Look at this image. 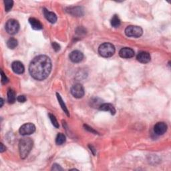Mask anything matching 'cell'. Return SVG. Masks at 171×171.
Instances as JSON below:
<instances>
[{
    "mask_svg": "<svg viewBox=\"0 0 171 171\" xmlns=\"http://www.w3.org/2000/svg\"><path fill=\"white\" fill-rule=\"evenodd\" d=\"M51 70V61L49 57L40 55L36 57L32 61L29 67L30 75L37 80H44L50 74Z\"/></svg>",
    "mask_w": 171,
    "mask_h": 171,
    "instance_id": "cell-1",
    "label": "cell"
},
{
    "mask_svg": "<svg viewBox=\"0 0 171 171\" xmlns=\"http://www.w3.org/2000/svg\"><path fill=\"white\" fill-rule=\"evenodd\" d=\"M33 147V140L30 138L22 139L19 142V151L22 159H26L30 154Z\"/></svg>",
    "mask_w": 171,
    "mask_h": 171,
    "instance_id": "cell-2",
    "label": "cell"
},
{
    "mask_svg": "<svg viewBox=\"0 0 171 171\" xmlns=\"http://www.w3.org/2000/svg\"><path fill=\"white\" fill-rule=\"evenodd\" d=\"M98 52L104 58H110L115 53V47L110 43H104L99 47Z\"/></svg>",
    "mask_w": 171,
    "mask_h": 171,
    "instance_id": "cell-3",
    "label": "cell"
},
{
    "mask_svg": "<svg viewBox=\"0 0 171 171\" xmlns=\"http://www.w3.org/2000/svg\"><path fill=\"white\" fill-rule=\"evenodd\" d=\"M143 30L139 26H129L125 30V34L128 37H139L142 35Z\"/></svg>",
    "mask_w": 171,
    "mask_h": 171,
    "instance_id": "cell-4",
    "label": "cell"
},
{
    "mask_svg": "<svg viewBox=\"0 0 171 171\" xmlns=\"http://www.w3.org/2000/svg\"><path fill=\"white\" fill-rule=\"evenodd\" d=\"M6 30L9 34L14 35L20 30V24L16 20H9L6 24Z\"/></svg>",
    "mask_w": 171,
    "mask_h": 171,
    "instance_id": "cell-5",
    "label": "cell"
},
{
    "mask_svg": "<svg viewBox=\"0 0 171 171\" xmlns=\"http://www.w3.org/2000/svg\"><path fill=\"white\" fill-rule=\"evenodd\" d=\"M71 93L72 96L76 98H82L84 96V88L83 86L80 84H76L74 85L71 88Z\"/></svg>",
    "mask_w": 171,
    "mask_h": 171,
    "instance_id": "cell-6",
    "label": "cell"
},
{
    "mask_svg": "<svg viewBox=\"0 0 171 171\" xmlns=\"http://www.w3.org/2000/svg\"><path fill=\"white\" fill-rule=\"evenodd\" d=\"M36 130V127L32 123H27V124L23 125L20 128V133L23 135H30L34 133Z\"/></svg>",
    "mask_w": 171,
    "mask_h": 171,
    "instance_id": "cell-7",
    "label": "cell"
},
{
    "mask_svg": "<svg viewBox=\"0 0 171 171\" xmlns=\"http://www.w3.org/2000/svg\"><path fill=\"white\" fill-rule=\"evenodd\" d=\"M167 130V125L163 122L156 123L154 127V132L157 135H163Z\"/></svg>",
    "mask_w": 171,
    "mask_h": 171,
    "instance_id": "cell-8",
    "label": "cell"
},
{
    "mask_svg": "<svg viewBox=\"0 0 171 171\" xmlns=\"http://www.w3.org/2000/svg\"><path fill=\"white\" fill-rule=\"evenodd\" d=\"M84 58V54L81 51L78 50H75L71 52L70 54V59L74 63L80 62Z\"/></svg>",
    "mask_w": 171,
    "mask_h": 171,
    "instance_id": "cell-9",
    "label": "cell"
},
{
    "mask_svg": "<svg viewBox=\"0 0 171 171\" xmlns=\"http://www.w3.org/2000/svg\"><path fill=\"white\" fill-rule=\"evenodd\" d=\"M119 55L122 58H131L134 56V51L130 47H124L119 51Z\"/></svg>",
    "mask_w": 171,
    "mask_h": 171,
    "instance_id": "cell-10",
    "label": "cell"
},
{
    "mask_svg": "<svg viewBox=\"0 0 171 171\" xmlns=\"http://www.w3.org/2000/svg\"><path fill=\"white\" fill-rule=\"evenodd\" d=\"M136 58L140 63L146 64L150 61V55L147 51H140L138 54Z\"/></svg>",
    "mask_w": 171,
    "mask_h": 171,
    "instance_id": "cell-11",
    "label": "cell"
},
{
    "mask_svg": "<svg viewBox=\"0 0 171 171\" xmlns=\"http://www.w3.org/2000/svg\"><path fill=\"white\" fill-rule=\"evenodd\" d=\"M12 68L13 71L17 74H22L24 72V66L23 64L19 61H16L12 63Z\"/></svg>",
    "mask_w": 171,
    "mask_h": 171,
    "instance_id": "cell-12",
    "label": "cell"
},
{
    "mask_svg": "<svg viewBox=\"0 0 171 171\" xmlns=\"http://www.w3.org/2000/svg\"><path fill=\"white\" fill-rule=\"evenodd\" d=\"M43 12H44V15L47 19V20H48L51 23H55L56 22L57 16L55 13L48 11L45 8L43 9Z\"/></svg>",
    "mask_w": 171,
    "mask_h": 171,
    "instance_id": "cell-13",
    "label": "cell"
},
{
    "mask_svg": "<svg viewBox=\"0 0 171 171\" xmlns=\"http://www.w3.org/2000/svg\"><path fill=\"white\" fill-rule=\"evenodd\" d=\"M99 109L102 111H106V112H110L112 115H115L116 113V109L111 104H107V103L102 104L100 106Z\"/></svg>",
    "mask_w": 171,
    "mask_h": 171,
    "instance_id": "cell-14",
    "label": "cell"
},
{
    "mask_svg": "<svg viewBox=\"0 0 171 171\" xmlns=\"http://www.w3.org/2000/svg\"><path fill=\"white\" fill-rule=\"evenodd\" d=\"M29 22L32 27L35 30H40L43 28V25L42 24V23L34 17H30L29 19Z\"/></svg>",
    "mask_w": 171,
    "mask_h": 171,
    "instance_id": "cell-15",
    "label": "cell"
},
{
    "mask_svg": "<svg viewBox=\"0 0 171 171\" xmlns=\"http://www.w3.org/2000/svg\"><path fill=\"white\" fill-rule=\"evenodd\" d=\"M67 12L72 14L73 16L80 17L83 15V10L81 7H69L67 9Z\"/></svg>",
    "mask_w": 171,
    "mask_h": 171,
    "instance_id": "cell-16",
    "label": "cell"
},
{
    "mask_svg": "<svg viewBox=\"0 0 171 171\" xmlns=\"http://www.w3.org/2000/svg\"><path fill=\"white\" fill-rule=\"evenodd\" d=\"M16 100V92L12 89H9L7 92V100L9 104H13Z\"/></svg>",
    "mask_w": 171,
    "mask_h": 171,
    "instance_id": "cell-17",
    "label": "cell"
},
{
    "mask_svg": "<svg viewBox=\"0 0 171 171\" xmlns=\"http://www.w3.org/2000/svg\"><path fill=\"white\" fill-rule=\"evenodd\" d=\"M56 95H57V98H58V102H59V103H60V106H61V108H62V110H63L64 111V112L66 114V115H67L68 116H70V114H69L68 110L67 107H66L64 102L63 101L62 98H61V97L60 96V95L58 93H57Z\"/></svg>",
    "mask_w": 171,
    "mask_h": 171,
    "instance_id": "cell-18",
    "label": "cell"
},
{
    "mask_svg": "<svg viewBox=\"0 0 171 171\" xmlns=\"http://www.w3.org/2000/svg\"><path fill=\"white\" fill-rule=\"evenodd\" d=\"M18 42L16 39L13 38V37H11L10 39H9L7 42V46L10 49H14L17 46Z\"/></svg>",
    "mask_w": 171,
    "mask_h": 171,
    "instance_id": "cell-19",
    "label": "cell"
},
{
    "mask_svg": "<svg viewBox=\"0 0 171 171\" xmlns=\"http://www.w3.org/2000/svg\"><path fill=\"white\" fill-rule=\"evenodd\" d=\"M121 21L120 20L119 17H118L117 15H115L111 20V25L114 27H118L120 26Z\"/></svg>",
    "mask_w": 171,
    "mask_h": 171,
    "instance_id": "cell-20",
    "label": "cell"
},
{
    "mask_svg": "<svg viewBox=\"0 0 171 171\" xmlns=\"http://www.w3.org/2000/svg\"><path fill=\"white\" fill-rule=\"evenodd\" d=\"M66 142V136L62 133H60L58 135H57V137L56 139V142L58 145H61L63 144L64 142Z\"/></svg>",
    "mask_w": 171,
    "mask_h": 171,
    "instance_id": "cell-21",
    "label": "cell"
},
{
    "mask_svg": "<svg viewBox=\"0 0 171 171\" xmlns=\"http://www.w3.org/2000/svg\"><path fill=\"white\" fill-rule=\"evenodd\" d=\"M5 3V9H6V12H8L12 9L13 5V2L12 1V0H6V1L4 2Z\"/></svg>",
    "mask_w": 171,
    "mask_h": 171,
    "instance_id": "cell-22",
    "label": "cell"
},
{
    "mask_svg": "<svg viewBox=\"0 0 171 171\" xmlns=\"http://www.w3.org/2000/svg\"><path fill=\"white\" fill-rule=\"evenodd\" d=\"M49 117H50V119L52 123V125H53V126L54 127H56V128H59V123H58V120H57L55 116L51 115V114H49Z\"/></svg>",
    "mask_w": 171,
    "mask_h": 171,
    "instance_id": "cell-23",
    "label": "cell"
},
{
    "mask_svg": "<svg viewBox=\"0 0 171 171\" xmlns=\"http://www.w3.org/2000/svg\"><path fill=\"white\" fill-rule=\"evenodd\" d=\"M1 77H2V83L3 84H6L8 82V78H7V76L6 75H5V74L3 73V72L2 70H1Z\"/></svg>",
    "mask_w": 171,
    "mask_h": 171,
    "instance_id": "cell-24",
    "label": "cell"
},
{
    "mask_svg": "<svg viewBox=\"0 0 171 171\" xmlns=\"http://www.w3.org/2000/svg\"><path fill=\"white\" fill-rule=\"evenodd\" d=\"M17 100L19 102L23 103V102H25L26 101V98L25 96H23V95H20V96H19L17 98Z\"/></svg>",
    "mask_w": 171,
    "mask_h": 171,
    "instance_id": "cell-25",
    "label": "cell"
},
{
    "mask_svg": "<svg viewBox=\"0 0 171 171\" xmlns=\"http://www.w3.org/2000/svg\"><path fill=\"white\" fill-rule=\"evenodd\" d=\"M52 47H53V49L56 51H58L60 50V46L56 42H53L52 43Z\"/></svg>",
    "mask_w": 171,
    "mask_h": 171,
    "instance_id": "cell-26",
    "label": "cell"
},
{
    "mask_svg": "<svg viewBox=\"0 0 171 171\" xmlns=\"http://www.w3.org/2000/svg\"><path fill=\"white\" fill-rule=\"evenodd\" d=\"M51 170H62L63 169L61 168L59 164H53V167H52Z\"/></svg>",
    "mask_w": 171,
    "mask_h": 171,
    "instance_id": "cell-27",
    "label": "cell"
},
{
    "mask_svg": "<svg viewBox=\"0 0 171 171\" xmlns=\"http://www.w3.org/2000/svg\"><path fill=\"white\" fill-rule=\"evenodd\" d=\"M6 147L4 146L3 144L2 143V144H1V150H0V151H1V153H3V152H4L5 150H6Z\"/></svg>",
    "mask_w": 171,
    "mask_h": 171,
    "instance_id": "cell-28",
    "label": "cell"
},
{
    "mask_svg": "<svg viewBox=\"0 0 171 171\" xmlns=\"http://www.w3.org/2000/svg\"><path fill=\"white\" fill-rule=\"evenodd\" d=\"M89 147H90V150H91L92 152V153H93V154H95V152H96V150H95V149H94V147L92 146H89Z\"/></svg>",
    "mask_w": 171,
    "mask_h": 171,
    "instance_id": "cell-29",
    "label": "cell"
},
{
    "mask_svg": "<svg viewBox=\"0 0 171 171\" xmlns=\"http://www.w3.org/2000/svg\"><path fill=\"white\" fill-rule=\"evenodd\" d=\"M1 103H2V104H1V107H2L3 104V99H2V98H1Z\"/></svg>",
    "mask_w": 171,
    "mask_h": 171,
    "instance_id": "cell-30",
    "label": "cell"
}]
</instances>
